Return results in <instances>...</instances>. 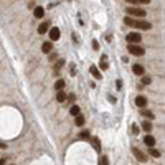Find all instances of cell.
<instances>
[{
	"label": "cell",
	"mask_w": 165,
	"mask_h": 165,
	"mask_svg": "<svg viewBox=\"0 0 165 165\" xmlns=\"http://www.w3.org/2000/svg\"><path fill=\"white\" fill-rule=\"evenodd\" d=\"M84 122H86V119H84V116H82V114H78L76 117H74V124H76L78 127H82V125H84Z\"/></svg>",
	"instance_id": "cell-15"
},
{
	"label": "cell",
	"mask_w": 165,
	"mask_h": 165,
	"mask_svg": "<svg viewBox=\"0 0 165 165\" xmlns=\"http://www.w3.org/2000/svg\"><path fill=\"white\" fill-rule=\"evenodd\" d=\"M124 23L132 26V28H137V30H150V28H152V25H150L149 21L139 20V18H134V17H130V15H127L124 18Z\"/></svg>",
	"instance_id": "cell-1"
},
{
	"label": "cell",
	"mask_w": 165,
	"mask_h": 165,
	"mask_svg": "<svg viewBox=\"0 0 165 165\" xmlns=\"http://www.w3.org/2000/svg\"><path fill=\"white\" fill-rule=\"evenodd\" d=\"M134 103H135V106H137V107L144 109L145 106H147V103H149V101H147V98H145V96H137Z\"/></svg>",
	"instance_id": "cell-6"
},
{
	"label": "cell",
	"mask_w": 165,
	"mask_h": 165,
	"mask_svg": "<svg viewBox=\"0 0 165 165\" xmlns=\"http://www.w3.org/2000/svg\"><path fill=\"white\" fill-rule=\"evenodd\" d=\"M142 129H144L145 132H150V130L154 129V127H152V122H150V121H144V122H142Z\"/></svg>",
	"instance_id": "cell-21"
},
{
	"label": "cell",
	"mask_w": 165,
	"mask_h": 165,
	"mask_svg": "<svg viewBox=\"0 0 165 165\" xmlns=\"http://www.w3.org/2000/svg\"><path fill=\"white\" fill-rule=\"evenodd\" d=\"M93 48H94V50H99V43H98L96 40L93 41Z\"/></svg>",
	"instance_id": "cell-29"
},
{
	"label": "cell",
	"mask_w": 165,
	"mask_h": 165,
	"mask_svg": "<svg viewBox=\"0 0 165 165\" xmlns=\"http://www.w3.org/2000/svg\"><path fill=\"white\" fill-rule=\"evenodd\" d=\"M116 88H117L119 91L122 89V81H121V79H117V81H116Z\"/></svg>",
	"instance_id": "cell-28"
},
{
	"label": "cell",
	"mask_w": 165,
	"mask_h": 165,
	"mask_svg": "<svg viewBox=\"0 0 165 165\" xmlns=\"http://www.w3.org/2000/svg\"><path fill=\"white\" fill-rule=\"evenodd\" d=\"M127 51H129V55H134V56H142V55L145 53V50L142 46H139L137 43H129Z\"/></svg>",
	"instance_id": "cell-2"
},
{
	"label": "cell",
	"mask_w": 165,
	"mask_h": 165,
	"mask_svg": "<svg viewBox=\"0 0 165 165\" xmlns=\"http://www.w3.org/2000/svg\"><path fill=\"white\" fill-rule=\"evenodd\" d=\"M125 38H127V41H129V43H137V45H139L140 40H142V35H140L139 31H130Z\"/></svg>",
	"instance_id": "cell-4"
},
{
	"label": "cell",
	"mask_w": 165,
	"mask_h": 165,
	"mask_svg": "<svg viewBox=\"0 0 165 165\" xmlns=\"http://www.w3.org/2000/svg\"><path fill=\"white\" fill-rule=\"evenodd\" d=\"M132 152H134V155H135V159L139 160V162H142V164H144V162H147V157H145V154L144 152H142V150H139V149H132Z\"/></svg>",
	"instance_id": "cell-8"
},
{
	"label": "cell",
	"mask_w": 165,
	"mask_h": 165,
	"mask_svg": "<svg viewBox=\"0 0 165 165\" xmlns=\"http://www.w3.org/2000/svg\"><path fill=\"white\" fill-rule=\"evenodd\" d=\"M144 144L147 145V147H154L155 145V137L154 135H150V134H147L144 137Z\"/></svg>",
	"instance_id": "cell-11"
},
{
	"label": "cell",
	"mask_w": 165,
	"mask_h": 165,
	"mask_svg": "<svg viewBox=\"0 0 165 165\" xmlns=\"http://www.w3.org/2000/svg\"><path fill=\"white\" fill-rule=\"evenodd\" d=\"M89 73H91V74L96 78V79H103V74H101V71H99V68L91 66V68H89Z\"/></svg>",
	"instance_id": "cell-14"
},
{
	"label": "cell",
	"mask_w": 165,
	"mask_h": 165,
	"mask_svg": "<svg viewBox=\"0 0 165 165\" xmlns=\"http://www.w3.org/2000/svg\"><path fill=\"white\" fill-rule=\"evenodd\" d=\"M99 165H109V159L106 155H101V160H99Z\"/></svg>",
	"instance_id": "cell-24"
},
{
	"label": "cell",
	"mask_w": 165,
	"mask_h": 165,
	"mask_svg": "<svg viewBox=\"0 0 165 165\" xmlns=\"http://www.w3.org/2000/svg\"><path fill=\"white\" fill-rule=\"evenodd\" d=\"M64 84H66V82L63 81V79H58V81L55 82V89H56V91H61V89H64Z\"/></svg>",
	"instance_id": "cell-22"
},
{
	"label": "cell",
	"mask_w": 165,
	"mask_h": 165,
	"mask_svg": "<svg viewBox=\"0 0 165 165\" xmlns=\"http://www.w3.org/2000/svg\"><path fill=\"white\" fill-rule=\"evenodd\" d=\"M79 137H81V139H89V132H88V130H81Z\"/></svg>",
	"instance_id": "cell-26"
},
{
	"label": "cell",
	"mask_w": 165,
	"mask_h": 165,
	"mask_svg": "<svg viewBox=\"0 0 165 165\" xmlns=\"http://www.w3.org/2000/svg\"><path fill=\"white\" fill-rule=\"evenodd\" d=\"M50 60H51V61L53 60H56V55H55V53H50Z\"/></svg>",
	"instance_id": "cell-30"
},
{
	"label": "cell",
	"mask_w": 165,
	"mask_h": 165,
	"mask_svg": "<svg viewBox=\"0 0 165 165\" xmlns=\"http://www.w3.org/2000/svg\"><path fill=\"white\" fill-rule=\"evenodd\" d=\"M125 12H127V15L134 17V18H144V17H145V10L137 8V7H127Z\"/></svg>",
	"instance_id": "cell-3"
},
{
	"label": "cell",
	"mask_w": 165,
	"mask_h": 165,
	"mask_svg": "<svg viewBox=\"0 0 165 165\" xmlns=\"http://www.w3.org/2000/svg\"><path fill=\"white\" fill-rule=\"evenodd\" d=\"M33 15H35V18H43L45 17V8L43 7H35V10H33Z\"/></svg>",
	"instance_id": "cell-12"
},
{
	"label": "cell",
	"mask_w": 165,
	"mask_h": 165,
	"mask_svg": "<svg viewBox=\"0 0 165 165\" xmlns=\"http://www.w3.org/2000/svg\"><path fill=\"white\" fill-rule=\"evenodd\" d=\"M50 21H43V23H40V26H38V33L40 35H45V33H48L50 31Z\"/></svg>",
	"instance_id": "cell-9"
},
{
	"label": "cell",
	"mask_w": 165,
	"mask_h": 165,
	"mask_svg": "<svg viewBox=\"0 0 165 165\" xmlns=\"http://www.w3.org/2000/svg\"><path fill=\"white\" fill-rule=\"evenodd\" d=\"M132 71H134V74H137V76H144L145 74V69L142 64H134L132 66Z\"/></svg>",
	"instance_id": "cell-10"
},
{
	"label": "cell",
	"mask_w": 165,
	"mask_h": 165,
	"mask_svg": "<svg viewBox=\"0 0 165 165\" xmlns=\"http://www.w3.org/2000/svg\"><path fill=\"white\" fill-rule=\"evenodd\" d=\"M7 147V144H2V142H0V149H5Z\"/></svg>",
	"instance_id": "cell-32"
},
{
	"label": "cell",
	"mask_w": 165,
	"mask_h": 165,
	"mask_svg": "<svg viewBox=\"0 0 165 165\" xmlns=\"http://www.w3.org/2000/svg\"><path fill=\"white\" fill-rule=\"evenodd\" d=\"M139 132H140L139 125H137V124H132V134H135V135H137Z\"/></svg>",
	"instance_id": "cell-25"
},
{
	"label": "cell",
	"mask_w": 165,
	"mask_h": 165,
	"mask_svg": "<svg viewBox=\"0 0 165 165\" xmlns=\"http://www.w3.org/2000/svg\"><path fill=\"white\" fill-rule=\"evenodd\" d=\"M68 99V96H66V93H64V91H56V101L58 103H64V101H66Z\"/></svg>",
	"instance_id": "cell-16"
},
{
	"label": "cell",
	"mask_w": 165,
	"mask_h": 165,
	"mask_svg": "<svg viewBox=\"0 0 165 165\" xmlns=\"http://www.w3.org/2000/svg\"><path fill=\"white\" fill-rule=\"evenodd\" d=\"M3 162H5V160H3V159H0V165H3Z\"/></svg>",
	"instance_id": "cell-33"
},
{
	"label": "cell",
	"mask_w": 165,
	"mask_h": 165,
	"mask_svg": "<svg viewBox=\"0 0 165 165\" xmlns=\"http://www.w3.org/2000/svg\"><path fill=\"white\" fill-rule=\"evenodd\" d=\"M149 155H152V157H155V159H159V157H160V152L157 149H154V147H149Z\"/></svg>",
	"instance_id": "cell-23"
},
{
	"label": "cell",
	"mask_w": 165,
	"mask_h": 165,
	"mask_svg": "<svg viewBox=\"0 0 165 165\" xmlns=\"http://www.w3.org/2000/svg\"><path fill=\"white\" fill-rule=\"evenodd\" d=\"M68 99H69V101H74V99H76V96H74V94H69V96H68Z\"/></svg>",
	"instance_id": "cell-31"
},
{
	"label": "cell",
	"mask_w": 165,
	"mask_h": 165,
	"mask_svg": "<svg viewBox=\"0 0 165 165\" xmlns=\"http://www.w3.org/2000/svg\"><path fill=\"white\" fill-rule=\"evenodd\" d=\"M99 68H101L103 71H106V69H107V68H109V63H107V56H106V55H103V56H101V61H99Z\"/></svg>",
	"instance_id": "cell-13"
},
{
	"label": "cell",
	"mask_w": 165,
	"mask_h": 165,
	"mask_svg": "<svg viewBox=\"0 0 165 165\" xmlns=\"http://www.w3.org/2000/svg\"><path fill=\"white\" fill-rule=\"evenodd\" d=\"M140 116H144V117H145V119H149V121H152V119L155 117V116L150 112V111H145V109H140Z\"/></svg>",
	"instance_id": "cell-18"
},
{
	"label": "cell",
	"mask_w": 165,
	"mask_h": 165,
	"mask_svg": "<svg viewBox=\"0 0 165 165\" xmlns=\"http://www.w3.org/2000/svg\"><path fill=\"white\" fill-rule=\"evenodd\" d=\"M69 114H71V116H74V117H76L78 114H81L79 106H76V104H74V106H71V107H69Z\"/></svg>",
	"instance_id": "cell-19"
},
{
	"label": "cell",
	"mask_w": 165,
	"mask_h": 165,
	"mask_svg": "<svg viewBox=\"0 0 165 165\" xmlns=\"http://www.w3.org/2000/svg\"><path fill=\"white\" fill-rule=\"evenodd\" d=\"M91 144H93V147H94L96 150H98V152H101V140H99L98 137L91 139Z\"/></svg>",
	"instance_id": "cell-20"
},
{
	"label": "cell",
	"mask_w": 165,
	"mask_h": 165,
	"mask_svg": "<svg viewBox=\"0 0 165 165\" xmlns=\"http://www.w3.org/2000/svg\"><path fill=\"white\" fill-rule=\"evenodd\" d=\"M41 51L45 53V55H50V53L53 51V41H45L43 45H41Z\"/></svg>",
	"instance_id": "cell-7"
},
{
	"label": "cell",
	"mask_w": 165,
	"mask_h": 165,
	"mask_svg": "<svg viewBox=\"0 0 165 165\" xmlns=\"http://www.w3.org/2000/svg\"><path fill=\"white\" fill-rule=\"evenodd\" d=\"M150 82H152V79L149 76H142V84H150Z\"/></svg>",
	"instance_id": "cell-27"
},
{
	"label": "cell",
	"mask_w": 165,
	"mask_h": 165,
	"mask_svg": "<svg viewBox=\"0 0 165 165\" xmlns=\"http://www.w3.org/2000/svg\"><path fill=\"white\" fill-rule=\"evenodd\" d=\"M48 35H50V40L51 41H58L60 40V36H61V31H60L58 26H51L50 31H48Z\"/></svg>",
	"instance_id": "cell-5"
},
{
	"label": "cell",
	"mask_w": 165,
	"mask_h": 165,
	"mask_svg": "<svg viewBox=\"0 0 165 165\" xmlns=\"http://www.w3.org/2000/svg\"><path fill=\"white\" fill-rule=\"evenodd\" d=\"M127 3H132V5H145V3H150V0H125Z\"/></svg>",
	"instance_id": "cell-17"
}]
</instances>
